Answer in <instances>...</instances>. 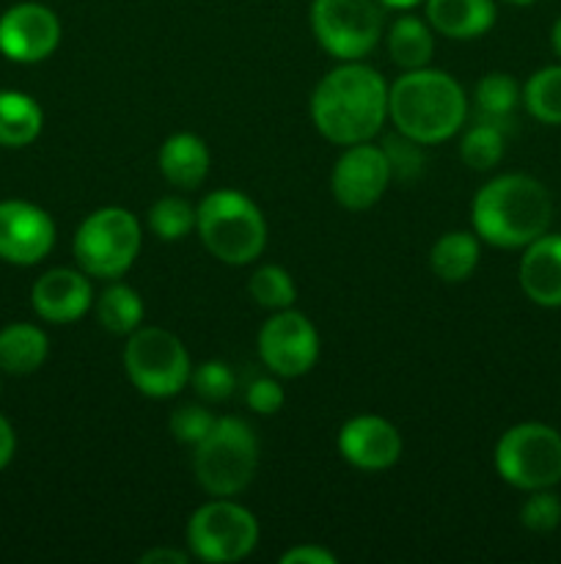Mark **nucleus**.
Wrapping results in <instances>:
<instances>
[{"label":"nucleus","mask_w":561,"mask_h":564,"mask_svg":"<svg viewBox=\"0 0 561 564\" xmlns=\"http://www.w3.org/2000/svg\"><path fill=\"white\" fill-rule=\"evenodd\" d=\"M311 119L339 147L372 141L388 119V83L372 66L344 61L314 88Z\"/></svg>","instance_id":"nucleus-1"},{"label":"nucleus","mask_w":561,"mask_h":564,"mask_svg":"<svg viewBox=\"0 0 561 564\" xmlns=\"http://www.w3.org/2000/svg\"><path fill=\"white\" fill-rule=\"evenodd\" d=\"M471 220L479 240L495 248H526L548 235L553 198L534 176H495L473 196Z\"/></svg>","instance_id":"nucleus-2"},{"label":"nucleus","mask_w":561,"mask_h":564,"mask_svg":"<svg viewBox=\"0 0 561 564\" xmlns=\"http://www.w3.org/2000/svg\"><path fill=\"white\" fill-rule=\"evenodd\" d=\"M388 116L402 135L429 147L457 135L468 119V99L454 77L421 66L388 88Z\"/></svg>","instance_id":"nucleus-3"},{"label":"nucleus","mask_w":561,"mask_h":564,"mask_svg":"<svg viewBox=\"0 0 561 564\" xmlns=\"http://www.w3.org/2000/svg\"><path fill=\"white\" fill-rule=\"evenodd\" d=\"M196 229L207 251L223 264H251L267 246L264 215L245 193L215 191L196 207Z\"/></svg>","instance_id":"nucleus-4"},{"label":"nucleus","mask_w":561,"mask_h":564,"mask_svg":"<svg viewBox=\"0 0 561 564\" xmlns=\"http://www.w3.org/2000/svg\"><path fill=\"white\" fill-rule=\"evenodd\" d=\"M258 468V441L242 419H218L207 438L196 444L193 471L215 499H229L251 485Z\"/></svg>","instance_id":"nucleus-5"},{"label":"nucleus","mask_w":561,"mask_h":564,"mask_svg":"<svg viewBox=\"0 0 561 564\" xmlns=\"http://www.w3.org/2000/svg\"><path fill=\"white\" fill-rule=\"evenodd\" d=\"M72 248L82 273L116 281L135 264L141 251V224L130 209L102 207L82 220Z\"/></svg>","instance_id":"nucleus-6"},{"label":"nucleus","mask_w":561,"mask_h":564,"mask_svg":"<svg viewBox=\"0 0 561 564\" xmlns=\"http://www.w3.org/2000/svg\"><path fill=\"white\" fill-rule=\"evenodd\" d=\"M495 471L517 490H544L561 482V435L539 422L506 430L495 444Z\"/></svg>","instance_id":"nucleus-7"},{"label":"nucleus","mask_w":561,"mask_h":564,"mask_svg":"<svg viewBox=\"0 0 561 564\" xmlns=\"http://www.w3.org/2000/svg\"><path fill=\"white\" fill-rule=\"evenodd\" d=\"M124 369L141 394L168 400L190 383V356L176 334L165 328H138L124 347Z\"/></svg>","instance_id":"nucleus-8"},{"label":"nucleus","mask_w":561,"mask_h":564,"mask_svg":"<svg viewBox=\"0 0 561 564\" xmlns=\"http://www.w3.org/2000/svg\"><path fill=\"white\" fill-rule=\"evenodd\" d=\"M258 543V521L251 510L229 499L198 507L187 523V545L201 562L229 564L251 556Z\"/></svg>","instance_id":"nucleus-9"},{"label":"nucleus","mask_w":561,"mask_h":564,"mask_svg":"<svg viewBox=\"0 0 561 564\" xmlns=\"http://www.w3.org/2000/svg\"><path fill=\"white\" fill-rule=\"evenodd\" d=\"M311 31L333 58L361 61L383 36V9L377 0H314Z\"/></svg>","instance_id":"nucleus-10"},{"label":"nucleus","mask_w":561,"mask_h":564,"mask_svg":"<svg viewBox=\"0 0 561 564\" xmlns=\"http://www.w3.org/2000/svg\"><path fill=\"white\" fill-rule=\"evenodd\" d=\"M258 356L278 378H300L319 358L317 328L306 314L280 308L258 330Z\"/></svg>","instance_id":"nucleus-11"},{"label":"nucleus","mask_w":561,"mask_h":564,"mask_svg":"<svg viewBox=\"0 0 561 564\" xmlns=\"http://www.w3.org/2000/svg\"><path fill=\"white\" fill-rule=\"evenodd\" d=\"M388 182L391 165L383 147L363 141L346 147V152L336 163L330 185H333V196L341 207L361 213V209L374 207L383 198Z\"/></svg>","instance_id":"nucleus-12"},{"label":"nucleus","mask_w":561,"mask_h":564,"mask_svg":"<svg viewBox=\"0 0 561 564\" xmlns=\"http://www.w3.org/2000/svg\"><path fill=\"white\" fill-rule=\"evenodd\" d=\"M55 246V224L42 207L20 198L0 202V259L20 268L38 264Z\"/></svg>","instance_id":"nucleus-13"},{"label":"nucleus","mask_w":561,"mask_h":564,"mask_svg":"<svg viewBox=\"0 0 561 564\" xmlns=\"http://www.w3.org/2000/svg\"><path fill=\"white\" fill-rule=\"evenodd\" d=\"M61 44V22L42 3H16L0 17V53L16 64H38Z\"/></svg>","instance_id":"nucleus-14"},{"label":"nucleus","mask_w":561,"mask_h":564,"mask_svg":"<svg viewBox=\"0 0 561 564\" xmlns=\"http://www.w3.org/2000/svg\"><path fill=\"white\" fill-rule=\"evenodd\" d=\"M339 455L361 471H385L402 457V435L388 419L363 413L339 430Z\"/></svg>","instance_id":"nucleus-15"},{"label":"nucleus","mask_w":561,"mask_h":564,"mask_svg":"<svg viewBox=\"0 0 561 564\" xmlns=\"http://www.w3.org/2000/svg\"><path fill=\"white\" fill-rule=\"evenodd\" d=\"M31 303L44 323L69 325L94 306V290L80 270L55 268L33 284Z\"/></svg>","instance_id":"nucleus-16"},{"label":"nucleus","mask_w":561,"mask_h":564,"mask_svg":"<svg viewBox=\"0 0 561 564\" xmlns=\"http://www.w3.org/2000/svg\"><path fill=\"white\" fill-rule=\"evenodd\" d=\"M520 286L537 306L561 308V235H542L526 246Z\"/></svg>","instance_id":"nucleus-17"},{"label":"nucleus","mask_w":561,"mask_h":564,"mask_svg":"<svg viewBox=\"0 0 561 564\" xmlns=\"http://www.w3.org/2000/svg\"><path fill=\"white\" fill-rule=\"evenodd\" d=\"M427 22L449 39H479L495 25V0H424Z\"/></svg>","instance_id":"nucleus-18"},{"label":"nucleus","mask_w":561,"mask_h":564,"mask_svg":"<svg viewBox=\"0 0 561 564\" xmlns=\"http://www.w3.org/2000/svg\"><path fill=\"white\" fill-rule=\"evenodd\" d=\"M209 149L193 132H176L160 149V171L165 182L179 191H196L209 174Z\"/></svg>","instance_id":"nucleus-19"},{"label":"nucleus","mask_w":561,"mask_h":564,"mask_svg":"<svg viewBox=\"0 0 561 564\" xmlns=\"http://www.w3.org/2000/svg\"><path fill=\"white\" fill-rule=\"evenodd\" d=\"M47 334L38 325L11 323L0 330V372L33 375L47 361Z\"/></svg>","instance_id":"nucleus-20"},{"label":"nucleus","mask_w":561,"mask_h":564,"mask_svg":"<svg viewBox=\"0 0 561 564\" xmlns=\"http://www.w3.org/2000/svg\"><path fill=\"white\" fill-rule=\"evenodd\" d=\"M479 257V237L471 231H446L429 253V268L446 284H460V281L471 279L476 270Z\"/></svg>","instance_id":"nucleus-21"},{"label":"nucleus","mask_w":561,"mask_h":564,"mask_svg":"<svg viewBox=\"0 0 561 564\" xmlns=\"http://www.w3.org/2000/svg\"><path fill=\"white\" fill-rule=\"evenodd\" d=\"M44 113L33 97L22 91H0V147L22 149L38 138Z\"/></svg>","instance_id":"nucleus-22"},{"label":"nucleus","mask_w":561,"mask_h":564,"mask_svg":"<svg viewBox=\"0 0 561 564\" xmlns=\"http://www.w3.org/2000/svg\"><path fill=\"white\" fill-rule=\"evenodd\" d=\"M522 91L517 86V80L506 72H490L479 80L476 91H473V102H476V121L484 124L501 127L506 132V127L512 124V113H515L517 102H520Z\"/></svg>","instance_id":"nucleus-23"},{"label":"nucleus","mask_w":561,"mask_h":564,"mask_svg":"<svg viewBox=\"0 0 561 564\" xmlns=\"http://www.w3.org/2000/svg\"><path fill=\"white\" fill-rule=\"evenodd\" d=\"M388 53L394 58V64L405 66V69H421V66H427L435 53L432 25L424 22L421 17H399L388 31Z\"/></svg>","instance_id":"nucleus-24"},{"label":"nucleus","mask_w":561,"mask_h":564,"mask_svg":"<svg viewBox=\"0 0 561 564\" xmlns=\"http://www.w3.org/2000/svg\"><path fill=\"white\" fill-rule=\"evenodd\" d=\"M94 306H97L99 325L116 336H130L143 323L141 295L132 286L121 284V281H113L110 286H105L102 295L94 301Z\"/></svg>","instance_id":"nucleus-25"},{"label":"nucleus","mask_w":561,"mask_h":564,"mask_svg":"<svg viewBox=\"0 0 561 564\" xmlns=\"http://www.w3.org/2000/svg\"><path fill=\"white\" fill-rule=\"evenodd\" d=\"M522 105L542 124H561V66L534 72L522 86Z\"/></svg>","instance_id":"nucleus-26"},{"label":"nucleus","mask_w":561,"mask_h":564,"mask_svg":"<svg viewBox=\"0 0 561 564\" xmlns=\"http://www.w3.org/2000/svg\"><path fill=\"white\" fill-rule=\"evenodd\" d=\"M506 138L501 127L476 121L460 141V158L471 171H490L504 158Z\"/></svg>","instance_id":"nucleus-27"},{"label":"nucleus","mask_w":561,"mask_h":564,"mask_svg":"<svg viewBox=\"0 0 561 564\" xmlns=\"http://www.w3.org/2000/svg\"><path fill=\"white\" fill-rule=\"evenodd\" d=\"M148 226L165 242L185 240L196 229V207L182 196H163L148 209Z\"/></svg>","instance_id":"nucleus-28"},{"label":"nucleus","mask_w":561,"mask_h":564,"mask_svg":"<svg viewBox=\"0 0 561 564\" xmlns=\"http://www.w3.org/2000/svg\"><path fill=\"white\" fill-rule=\"evenodd\" d=\"M248 290H251V297L258 306L275 308V312L289 308L292 303L297 301L295 281H292V275L286 273L284 268H278V264H264V268H258L256 273L251 275Z\"/></svg>","instance_id":"nucleus-29"},{"label":"nucleus","mask_w":561,"mask_h":564,"mask_svg":"<svg viewBox=\"0 0 561 564\" xmlns=\"http://www.w3.org/2000/svg\"><path fill=\"white\" fill-rule=\"evenodd\" d=\"M383 152H385V158H388V165H391V180H394V176L402 182L418 180L424 171V165H427L424 143L402 135L399 130H396V135L385 138Z\"/></svg>","instance_id":"nucleus-30"},{"label":"nucleus","mask_w":561,"mask_h":564,"mask_svg":"<svg viewBox=\"0 0 561 564\" xmlns=\"http://www.w3.org/2000/svg\"><path fill=\"white\" fill-rule=\"evenodd\" d=\"M190 380L196 394L209 402L229 400L237 389V378L226 361H204L201 367L193 369Z\"/></svg>","instance_id":"nucleus-31"},{"label":"nucleus","mask_w":561,"mask_h":564,"mask_svg":"<svg viewBox=\"0 0 561 564\" xmlns=\"http://www.w3.org/2000/svg\"><path fill=\"white\" fill-rule=\"evenodd\" d=\"M520 521L528 532L548 534L561 523V501L559 496L550 494V488L531 490L520 510Z\"/></svg>","instance_id":"nucleus-32"},{"label":"nucleus","mask_w":561,"mask_h":564,"mask_svg":"<svg viewBox=\"0 0 561 564\" xmlns=\"http://www.w3.org/2000/svg\"><path fill=\"white\" fill-rule=\"evenodd\" d=\"M218 419L207 411L204 405H182L170 413V433L176 441L187 446H196L207 438L209 430L215 427Z\"/></svg>","instance_id":"nucleus-33"},{"label":"nucleus","mask_w":561,"mask_h":564,"mask_svg":"<svg viewBox=\"0 0 561 564\" xmlns=\"http://www.w3.org/2000/svg\"><path fill=\"white\" fill-rule=\"evenodd\" d=\"M284 389H280L278 380L273 378H256L245 391V402L251 411L262 413V416H273L275 411H280L284 405Z\"/></svg>","instance_id":"nucleus-34"},{"label":"nucleus","mask_w":561,"mask_h":564,"mask_svg":"<svg viewBox=\"0 0 561 564\" xmlns=\"http://www.w3.org/2000/svg\"><path fill=\"white\" fill-rule=\"evenodd\" d=\"M280 564H336V556L322 545H295L280 556Z\"/></svg>","instance_id":"nucleus-35"},{"label":"nucleus","mask_w":561,"mask_h":564,"mask_svg":"<svg viewBox=\"0 0 561 564\" xmlns=\"http://www.w3.org/2000/svg\"><path fill=\"white\" fill-rule=\"evenodd\" d=\"M14 452H16L14 427H11L9 419L0 416V471H3V468L9 466L11 457H14Z\"/></svg>","instance_id":"nucleus-36"},{"label":"nucleus","mask_w":561,"mask_h":564,"mask_svg":"<svg viewBox=\"0 0 561 564\" xmlns=\"http://www.w3.org/2000/svg\"><path fill=\"white\" fill-rule=\"evenodd\" d=\"M143 564H187V554H182V551H174V549H154V551H146V554L141 556Z\"/></svg>","instance_id":"nucleus-37"},{"label":"nucleus","mask_w":561,"mask_h":564,"mask_svg":"<svg viewBox=\"0 0 561 564\" xmlns=\"http://www.w3.org/2000/svg\"><path fill=\"white\" fill-rule=\"evenodd\" d=\"M377 3H383V6H388V9H413V6H418V3H424V0H377Z\"/></svg>","instance_id":"nucleus-38"},{"label":"nucleus","mask_w":561,"mask_h":564,"mask_svg":"<svg viewBox=\"0 0 561 564\" xmlns=\"http://www.w3.org/2000/svg\"><path fill=\"white\" fill-rule=\"evenodd\" d=\"M550 44H553L556 55L561 58V17L553 22V31H550Z\"/></svg>","instance_id":"nucleus-39"},{"label":"nucleus","mask_w":561,"mask_h":564,"mask_svg":"<svg viewBox=\"0 0 561 564\" xmlns=\"http://www.w3.org/2000/svg\"><path fill=\"white\" fill-rule=\"evenodd\" d=\"M506 3H512V6H531L534 0H506Z\"/></svg>","instance_id":"nucleus-40"},{"label":"nucleus","mask_w":561,"mask_h":564,"mask_svg":"<svg viewBox=\"0 0 561 564\" xmlns=\"http://www.w3.org/2000/svg\"><path fill=\"white\" fill-rule=\"evenodd\" d=\"M0 389H3V386H0Z\"/></svg>","instance_id":"nucleus-41"}]
</instances>
